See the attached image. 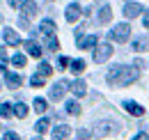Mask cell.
I'll use <instances>...</instances> for the list:
<instances>
[{
    "label": "cell",
    "mask_w": 149,
    "mask_h": 140,
    "mask_svg": "<svg viewBox=\"0 0 149 140\" xmlns=\"http://www.w3.org/2000/svg\"><path fill=\"white\" fill-rule=\"evenodd\" d=\"M69 133H71V129L67 124H60V126L53 129V140H64V138H69Z\"/></svg>",
    "instance_id": "9c48e42d"
},
{
    "label": "cell",
    "mask_w": 149,
    "mask_h": 140,
    "mask_svg": "<svg viewBox=\"0 0 149 140\" xmlns=\"http://www.w3.org/2000/svg\"><path fill=\"white\" fill-rule=\"evenodd\" d=\"M46 108H48V104L44 99H35V110L37 113H46Z\"/></svg>",
    "instance_id": "d4e9b609"
},
{
    "label": "cell",
    "mask_w": 149,
    "mask_h": 140,
    "mask_svg": "<svg viewBox=\"0 0 149 140\" xmlns=\"http://www.w3.org/2000/svg\"><path fill=\"white\" fill-rule=\"evenodd\" d=\"M140 12H145V9H142L138 2H126V5H124V16L126 18H135Z\"/></svg>",
    "instance_id": "8992f818"
},
{
    "label": "cell",
    "mask_w": 149,
    "mask_h": 140,
    "mask_svg": "<svg viewBox=\"0 0 149 140\" xmlns=\"http://www.w3.org/2000/svg\"><path fill=\"white\" fill-rule=\"evenodd\" d=\"M2 39H5V44H9V46H19L21 44V37L16 35L14 30H9V28L2 32Z\"/></svg>",
    "instance_id": "ba28073f"
},
{
    "label": "cell",
    "mask_w": 149,
    "mask_h": 140,
    "mask_svg": "<svg viewBox=\"0 0 149 140\" xmlns=\"http://www.w3.org/2000/svg\"><path fill=\"white\" fill-rule=\"evenodd\" d=\"M133 140H149V136H147V133H145V131H142V133H138V136H135V138H133Z\"/></svg>",
    "instance_id": "836d02e7"
},
{
    "label": "cell",
    "mask_w": 149,
    "mask_h": 140,
    "mask_svg": "<svg viewBox=\"0 0 149 140\" xmlns=\"http://www.w3.org/2000/svg\"><path fill=\"white\" fill-rule=\"evenodd\" d=\"M0 115H2V117H9V115H12V106L9 104H0Z\"/></svg>",
    "instance_id": "83f0119b"
},
{
    "label": "cell",
    "mask_w": 149,
    "mask_h": 140,
    "mask_svg": "<svg viewBox=\"0 0 149 140\" xmlns=\"http://www.w3.org/2000/svg\"><path fill=\"white\" fill-rule=\"evenodd\" d=\"M90 136H92V133H90L87 129H80V131H78V138H80V140H87Z\"/></svg>",
    "instance_id": "4dcf8cb0"
},
{
    "label": "cell",
    "mask_w": 149,
    "mask_h": 140,
    "mask_svg": "<svg viewBox=\"0 0 149 140\" xmlns=\"http://www.w3.org/2000/svg\"><path fill=\"white\" fill-rule=\"evenodd\" d=\"M14 115H16L19 120H25V117H28V106L25 104H16L14 106Z\"/></svg>",
    "instance_id": "d6986e66"
},
{
    "label": "cell",
    "mask_w": 149,
    "mask_h": 140,
    "mask_svg": "<svg viewBox=\"0 0 149 140\" xmlns=\"http://www.w3.org/2000/svg\"><path fill=\"white\" fill-rule=\"evenodd\" d=\"M112 18V9H110V5H103L101 9H99V23H108Z\"/></svg>",
    "instance_id": "e0dca14e"
},
{
    "label": "cell",
    "mask_w": 149,
    "mask_h": 140,
    "mask_svg": "<svg viewBox=\"0 0 149 140\" xmlns=\"http://www.w3.org/2000/svg\"><path fill=\"white\" fill-rule=\"evenodd\" d=\"M138 76H140V71L138 67H122V64H117V67H112L108 71V76H106V80L110 83V85H131V83H135L138 80Z\"/></svg>",
    "instance_id": "6da1fadb"
},
{
    "label": "cell",
    "mask_w": 149,
    "mask_h": 140,
    "mask_svg": "<svg viewBox=\"0 0 149 140\" xmlns=\"http://www.w3.org/2000/svg\"><path fill=\"white\" fill-rule=\"evenodd\" d=\"M110 55H112V46H110V44H103V46H99V48L94 51V62L101 64V62H106Z\"/></svg>",
    "instance_id": "3957f363"
},
{
    "label": "cell",
    "mask_w": 149,
    "mask_h": 140,
    "mask_svg": "<svg viewBox=\"0 0 149 140\" xmlns=\"http://www.w3.org/2000/svg\"><path fill=\"white\" fill-rule=\"evenodd\" d=\"M80 12H83V9H80V5H78V2H71V5L67 7V12H64V16H67V21H69V23H74V21H78V16H80Z\"/></svg>",
    "instance_id": "5b68a950"
},
{
    "label": "cell",
    "mask_w": 149,
    "mask_h": 140,
    "mask_svg": "<svg viewBox=\"0 0 149 140\" xmlns=\"http://www.w3.org/2000/svg\"><path fill=\"white\" fill-rule=\"evenodd\" d=\"M124 108L129 110L131 115H135V117H142V115H145V108H142V106H138L135 101H124Z\"/></svg>",
    "instance_id": "8fae6325"
},
{
    "label": "cell",
    "mask_w": 149,
    "mask_h": 140,
    "mask_svg": "<svg viewBox=\"0 0 149 140\" xmlns=\"http://www.w3.org/2000/svg\"><path fill=\"white\" fill-rule=\"evenodd\" d=\"M5 67H7V51L0 48V69H5Z\"/></svg>",
    "instance_id": "f546056e"
},
{
    "label": "cell",
    "mask_w": 149,
    "mask_h": 140,
    "mask_svg": "<svg viewBox=\"0 0 149 140\" xmlns=\"http://www.w3.org/2000/svg\"><path fill=\"white\" fill-rule=\"evenodd\" d=\"M7 2H9L12 7H21V2H23V0H7Z\"/></svg>",
    "instance_id": "e575fe53"
},
{
    "label": "cell",
    "mask_w": 149,
    "mask_h": 140,
    "mask_svg": "<svg viewBox=\"0 0 149 140\" xmlns=\"http://www.w3.org/2000/svg\"><path fill=\"white\" fill-rule=\"evenodd\" d=\"M30 85H32V88H41V85H44V76H41V74L32 76V78H30Z\"/></svg>",
    "instance_id": "4316f807"
},
{
    "label": "cell",
    "mask_w": 149,
    "mask_h": 140,
    "mask_svg": "<svg viewBox=\"0 0 149 140\" xmlns=\"http://www.w3.org/2000/svg\"><path fill=\"white\" fill-rule=\"evenodd\" d=\"M115 131H117V126L115 124H106V122H99L96 129H94L96 136H108V133H115Z\"/></svg>",
    "instance_id": "52a82bcc"
},
{
    "label": "cell",
    "mask_w": 149,
    "mask_h": 140,
    "mask_svg": "<svg viewBox=\"0 0 149 140\" xmlns=\"http://www.w3.org/2000/svg\"><path fill=\"white\" fill-rule=\"evenodd\" d=\"M96 44H99V39H96L94 35H90V37H83V39H78V46H80V48H94Z\"/></svg>",
    "instance_id": "2e32d148"
},
{
    "label": "cell",
    "mask_w": 149,
    "mask_h": 140,
    "mask_svg": "<svg viewBox=\"0 0 149 140\" xmlns=\"http://www.w3.org/2000/svg\"><path fill=\"white\" fill-rule=\"evenodd\" d=\"M142 23H145V28L149 30V9H145V18H142Z\"/></svg>",
    "instance_id": "d6a6232c"
},
{
    "label": "cell",
    "mask_w": 149,
    "mask_h": 140,
    "mask_svg": "<svg viewBox=\"0 0 149 140\" xmlns=\"http://www.w3.org/2000/svg\"><path fill=\"white\" fill-rule=\"evenodd\" d=\"M67 113L69 115H80V104L78 101H67Z\"/></svg>",
    "instance_id": "44dd1931"
},
{
    "label": "cell",
    "mask_w": 149,
    "mask_h": 140,
    "mask_svg": "<svg viewBox=\"0 0 149 140\" xmlns=\"http://www.w3.org/2000/svg\"><path fill=\"white\" fill-rule=\"evenodd\" d=\"M67 88H69V83H67V80H57L55 85L51 88V99H53V101H60V99L64 97Z\"/></svg>",
    "instance_id": "277c9868"
},
{
    "label": "cell",
    "mask_w": 149,
    "mask_h": 140,
    "mask_svg": "<svg viewBox=\"0 0 149 140\" xmlns=\"http://www.w3.org/2000/svg\"><path fill=\"white\" fill-rule=\"evenodd\" d=\"M37 140H39V138H37Z\"/></svg>",
    "instance_id": "d590c367"
},
{
    "label": "cell",
    "mask_w": 149,
    "mask_h": 140,
    "mask_svg": "<svg viewBox=\"0 0 149 140\" xmlns=\"http://www.w3.org/2000/svg\"><path fill=\"white\" fill-rule=\"evenodd\" d=\"M69 69L74 71V74H83V71H85V62H83V60H74Z\"/></svg>",
    "instance_id": "7402d4cb"
},
{
    "label": "cell",
    "mask_w": 149,
    "mask_h": 140,
    "mask_svg": "<svg viewBox=\"0 0 149 140\" xmlns=\"http://www.w3.org/2000/svg\"><path fill=\"white\" fill-rule=\"evenodd\" d=\"M5 83H7L9 88H19L21 83H23V78H21L19 74H9V71H7V74H5Z\"/></svg>",
    "instance_id": "9a60e30c"
},
{
    "label": "cell",
    "mask_w": 149,
    "mask_h": 140,
    "mask_svg": "<svg viewBox=\"0 0 149 140\" xmlns=\"http://www.w3.org/2000/svg\"><path fill=\"white\" fill-rule=\"evenodd\" d=\"M25 51L30 53L32 57H41V46H39L37 41H32V39H28V41H25Z\"/></svg>",
    "instance_id": "4fadbf2b"
},
{
    "label": "cell",
    "mask_w": 149,
    "mask_h": 140,
    "mask_svg": "<svg viewBox=\"0 0 149 140\" xmlns=\"http://www.w3.org/2000/svg\"><path fill=\"white\" fill-rule=\"evenodd\" d=\"M39 74H41L44 78H48V76L53 74V67H51L48 62H41V64H39Z\"/></svg>",
    "instance_id": "603a6c76"
},
{
    "label": "cell",
    "mask_w": 149,
    "mask_h": 140,
    "mask_svg": "<svg viewBox=\"0 0 149 140\" xmlns=\"http://www.w3.org/2000/svg\"><path fill=\"white\" fill-rule=\"evenodd\" d=\"M21 9L25 12V16H35L37 14V2L35 0H23L21 2Z\"/></svg>",
    "instance_id": "7c38bea8"
},
{
    "label": "cell",
    "mask_w": 149,
    "mask_h": 140,
    "mask_svg": "<svg viewBox=\"0 0 149 140\" xmlns=\"http://www.w3.org/2000/svg\"><path fill=\"white\" fill-rule=\"evenodd\" d=\"M12 64H16V67H23V64H25V55H23V53H16V55L12 57Z\"/></svg>",
    "instance_id": "484cf974"
},
{
    "label": "cell",
    "mask_w": 149,
    "mask_h": 140,
    "mask_svg": "<svg viewBox=\"0 0 149 140\" xmlns=\"http://www.w3.org/2000/svg\"><path fill=\"white\" fill-rule=\"evenodd\" d=\"M39 32L46 37H53V32H55V23L51 21V18H46V21H41L39 23Z\"/></svg>",
    "instance_id": "30bf717a"
},
{
    "label": "cell",
    "mask_w": 149,
    "mask_h": 140,
    "mask_svg": "<svg viewBox=\"0 0 149 140\" xmlns=\"http://www.w3.org/2000/svg\"><path fill=\"white\" fill-rule=\"evenodd\" d=\"M46 48H48V51H57V48H60L55 37H46Z\"/></svg>",
    "instance_id": "cb8c5ba5"
},
{
    "label": "cell",
    "mask_w": 149,
    "mask_h": 140,
    "mask_svg": "<svg viewBox=\"0 0 149 140\" xmlns=\"http://www.w3.org/2000/svg\"><path fill=\"white\" fill-rule=\"evenodd\" d=\"M69 64H71V62H69V57H64V55H60V57H57V67H60V69H67Z\"/></svg>",
    "instance_id": "f1b7e54d"
},
{
    "label": "cell",
    "mask_w": 149,
    "mask_h": 140,
    "mask_svg": "<svg viewBox=\"0 0 149 140\" xmlns=\"http://www.w3.org/2000/svg\"><path fill=\"white\" fill-rule=\"evenodd\" d=\"M5 140H21V138L14 133V131H7V133H5Z\"/></svg>",
    "instance_id": "1f68e13d"
},
{
    "label": "cell",
    "mask_w": 149,
    "mask_h": 140,
    "mask_svg": "<svg viewBox=\"0 0 149 140\" xmlns=\"http://www.w3.org/2000/svg\"><path fill=\"white\" fill-rule=\"evenodd\" d=\"M129 37H131V25L129 23H119V25H115V30H110V39L112 41L124 44Z\"/></svg>",
    "instance_id": "7a4b0ae2"
},
{
    "label": "cell",
    "mask_w": 149,
    "mask_h": 140,
    "mask_svg": "<svg viewBox=\"0 0 149 140\" xmlns=\"http://www.w3.org/2000/svg\"><path fill=\"white\" fill-rule=\"evenodd\" d=\"M69 90L74 92L76 97H85V92H87V88H85L83 80H74V83H69Z\"/></svg>",
    "instance_id": "5bb4252c"
},
{
    "label": "cell",
    "mask_w": 149,
    "mask_h": 140,
    "mask_svg": "<svg viewBox=\"0 0 149 140\" xmlns=\"http://www.w3.org/2000/svg\"><path fill=\"white\" fill-rule=\"evenodd\" d=\"M147 48H149V37H140V39L133 41V51L142 53V51H147Z\"/></svg>",
    "instance_id": "ac0fdd59"
},
{
    "label": "cell",
    "mask_w": 149,
    "mask_h": 140,
    "mask_svg": "<svg viewBox=\"0 0 149 140\" xmlns=\"http://www.w3.org/2000/svg\"><path fill=\"white\" fill-rule=\"evenodd\" d=\"M48 126H51L48 120H46V117H41V120L35 124V131H37V133H46V131H48Z\"/></svg>",
    "instance_id": "ffe728a7"
}]
</instances>
